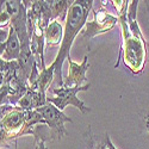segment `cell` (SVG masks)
I'll return each instance as SVG.
<instances>
[{
  "mask_svg": "<svg viewBox=\"0 0 149 149\" xmlns=\"http://www.w3.org/2000/svg\"><path fill=\"white\" fill-rule=\"evenodd\" d=\"M52 3V19L60 22H66L68 10L72 6L73 1H67V0H50Z\"/></svg>",
  "mask_w": 149,
  "mask_h": 149,
  "instance_id": "11",
  "label": "cell"
},
{
  "mask_svg": "<svg viewBox=\"0 0 149 149\" xmlns=\"http://www.w3.org/2000/svg\"><path fill=\"white\" fill-rule=\"evenodd\" d=\"M33 137H35V149H48L47 146H45V139L43 137L42 135H40L38 130L36 131V134L33 135ZM15 149H18V147H17V141H16Z\"/></svg>",
  "mask_w": 149,
  "mask_h": 149,
  "instance_id": "13",
  "label": "cell"
},
{
  "mask_svg": "<svg viewBox=\"0 0 149 149\" xmlns=\"http://www.w3.org/2000/svg\"><path fill=\"white\" fill-rule=\"evenodd\" d=\"M38 112L45 120V124L50 129V136L52 140H61L63 136H67V130L65 124L66 123H72V118L67 117L63 111L58 110L54 104L52 103H47L44 106L40 107Z\"/></svg>",
  "mask_w": 149,
  "mask_h": 149,
  "instance_id": "5",
  "label": "cell"
},
{
  "mask_svg": "<svg viewBox=\"0 0 149 149\" xmlns=\"http://www.w3.org/2000/svg\"><path fill=\"white\" fill-rule=\"evenodd\" d=\"M91 84L86 86H80V87H68V86H62V87H56L53 90L55 94L54 98H48V102L54 104L58 110L63 111L68 105H73L74 107L79 109L82 113H88L91 109L85 105V103L78 98V93L82 91H87L90 88Z\"/></svg>",
  "mask_w": 149,
  "mask_h": 149,
  "instance_id": "4",
  "label": "cell"
},
{
  "mask_svg": "<svg viewBox=\"0 0 149 149\" xmlns=\"http://www.w3.org/2000/svg\"><path fill=\"white\" fill-rule=\"evenodd\" d=\"M0 140L1 147L10 141H17L24 135H35L37 125H47L45 120L37 110L26 111L18 105H1L0 112Z\"/></svg>",
  "mask_w": 149,
  "mask_h": 149,
  "instance_id": "2",
  "label": "cell"
},
{
  "mask_svg": "<svg viewBox=\"0 0 149 149\" xmlns=\"http://www.w3.org/2000/svg\"><path fill=\"white\" fill-rule=\"evenodd\" d=\"M55 78V70L54 67L50 65L49 67L44 68L40 73V88L38 92L47 94V90L49 88V86L53 82V79Z\"/></svg>",
  "mask_w": 149,
  "mask_h": 149,
  "instance_id": "12",
  "label": "cell"
},
{
  "mask_svg": "<svg viewBox=\"0 0 149 149\" xmlns=\"http://www.w3.org/2000/svg\"><path fill=\"white\" fill-rule=\"evenodd\" d=\"M93 15H94L93 20L86 23L85 28L81 31L82 40L90 41L91 38L98 35H103L110 31L118 23V17L110 15L104 7L93 10Z\"/></svg>",
  "mask_w": 149,
  "mask_h": 149,
  "instance_id": "6",
  "label": "cell"
},
{
  "mask_svg": "<svg viewBox=\"0 0 149 149\" xmlns=\"http://www.w3.org/2000/svg\"><path fill=\"white\" fill-rule=\"evenodd\" d=\"M11 26V16L8 15V12L1 8V13H0V29H10Z\"/></svg>",
  "mask_w": 149,
  "mask_h": 149,
  "instance_id": "14",
  "label": "cell"
},
{
  "mask_svg": "<svg viewBox=\"0 0 149 149\" xmlns=\"http://www.w3.org/2000/svg\"><path fill=\"white\" fill-rule=\"evenodd\" d=\"M68 61V75L65 78L63 86L68 87H80V86H86L90 82H87L86 73L88 70L90 63H88V56L85 55L81 63L74 62L70 57L67 58Z\"/></svg>",
  "mask_w": 149,
  "mask_h": 149,
  "instance_id": "7",
  "label": "cell"
},
{
  "mask_svg": "<svg viewBox=\"0 0 149 149\" xmlns=\"http://www.w3.org/2000/svg\"><path fill=\"white\" fill-rule=\"evenodd\" d=\"M8 31L10 33L7 41L0 45V56H1V60L5 61H18L22 52L20 40L16 30L12 26H10Z\"/></svg>",
  "mask_w": 149,
  "mask_h": 149,
  "instance_id": "8",
  "label": "cell"
},
{
  "mask_svg": "<svg viewBox=\"0 0 149 149\" xmlns=\"http://www.w3.org/2000/svg\"><path fill=\"white\" fill-rule=\"evenodd\" d=\"M94 3L95 1L93 0H75L68 10V15L65 22L63 40L60 45V50L52 63L55 70V78L57 79L60 87H62L65 84V78L62 77L63 62L68 57H70V49L73 47V43L79 32L81 33L82 29L85 28L86 23H87L88 13L90 11H92Z\"/></svg>",
  "mask_w": 149,
  "mask_h": 149,
  "instance_id": "1",
  "label": "cell"
},
{
  "mask_svg": "<svg viewBox=\"0 0 149 149\" xmlns=\"http://www.w3.org/2000/svg\"><path fill=\"white\" fill-rule=\"evenodd\" d=\"M48 103V97L44 93H41L38 91H32L29 90L24 97L18 102V106L23 110L32 111V110H38L40 107L44 106Z\"/></svg>",
  "mask_w": 149,
  "mask_h": 149,
  "instance_id": "9",
  "label": "cell"
},
{
  "mask_svg": "<svg viewBox=\"0 0 149 149\" xmlns=\"http://www.w3.org/2000/svg\"><path fill=\"white\" fill-rule=\"evenodd\" d=\"M144 122H146V129H147V131L149 134V112H147V116L144 118Z\"/></svg>",
  "mask_w": 149,
  "mask_h": 149,
  "instance_id": "16",
  "label": "cell"
},
{
  "mask_svg": "<svg viewBox=\"0 0 149 149\" xmlns=\"http://www.w3.org/2000/svg\"><path fill=\"white\" fill-rule=\"evenodd\" d=\"M65 35V25L60 20H52L48 25L44 38H45V47H55L61 45L62 40Z\"/></svg>",
  "mask_w": 149,
  "mask_h": 149,
  "instance_id": "10",
  "label": "cell"
},
{
  "mask_svg": "<svg viewBox=\"0 0 149 149\" xmlns=\"http://www.w3.org/2000/svg\"><path fill=\"white\" fill-rule=\"evenodd\" d=\"M88 149H109V147L106 146L105 140H104L103 142H100V143H98V142H95V141L91 137V139H90V142H88Z\"/></svg>",
  "mask_w": 149,
  "mask_h": 149,
  "instance_id": "15",
  "label": "cell"
},
{
  "mask_svg": "<svg viewBox=\"0 0 149 149\" xmlns=\"http://www.w3.org/2000/svg\"><path fill=\"white\" fill-rule=\"evenodd\" d=\"M117 17L122 29V47L115 68L119 66V60L123 55V61L125 67L134 75H140L144 69L147 60V48L144 37H137L131 33L127 22V13H122Z\"/></svg>",
  "mask_w": 149,
  "mask_h": 149,
  "instance_id": "3",
  "label": "cell"
}]
</instances>
